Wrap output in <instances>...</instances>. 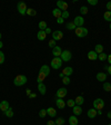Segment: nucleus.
<instances>
[{"label": "nucleus", "instance_id": "22", "mask_svg": "<svg viewBox=\"0 0 111 125\" xmlns=\"http://www.w3.org/2000/svg\"><path fill=\"white\" fill-rule=\"evenodd\" d=\"M87 115H88V117L89 118H94V117L97 116V109H94V108H90L88 111V113H87Z\"/></svg>", "mask_w": 111, "mask_h": 125}, {"label": "nucleus", "instance_id": "54", "mask_svg": "<svg viewBox=\"0 0 111 125\" xmlns=\"http://www.w3.org/2000/svg\"><path fill=\"white\" fill-rule=\"evenodd\" d=\"M59 77H61V78H63V77H65V76H63V74H62V73H60V74H59Z\"/></svg>", "mask_w": 111, "mask_h": 125}, {"label": "nucleus", "instance_id": "26", "mask_svg": "<svg viewBox=\"0 0 111 125\" xmlns=\"http://www.w3.org/2000/svg\"><path fill=\"white\" fill-rule=\"evenodd\" d=\"M46 77H47V76L44 75V74H42L41 72H39L38 77H37V82H38V84L39 83H43V81L46 79Z\"/></svg>", "mask_w": 111, "mask_h": 125}, {"label": "nucleus", "instance_id": "45", "mask_svg": "<svg viewBox=\"0 0 111 125\" xmlns=\"http://www.w3.org/2000/svg\"><path fill=\"white\" fill-rule=\"evenodd\" d=\"M107 9H108V11H111V1L107 3Z\"/></svg>", "mask_w": 111, "mask_h": 125}, {"label": "nucleus", "instance_id": "7", "mask_svg": "<svg viewBox=\"0 0 111 125\" xmlns=\"http://www.w3.org/2000/svg\"><path fill=\"white\" fill-rule=\"evenodd\" d=\"M76 25V27H83V23H85V19L82 18V16H77L72 21Z\"/></svg>", "mask_w": 111, "mask_h": 125}, {"label": "nucleus", "instance_id": "56", "mask_svg": "<svg viewBox=\"0 0 111 125\" xmlns=\"http://www.w3.org/2000/svg\"><path fill=\"white\" fill-rule=\"evenodd\" d=\"M1 38H2V35H1V32H0V42H1Z\"/></svg>", "mask_w": 111, "mask_h": 125}, {"label": "nucleus", "instance_id": "52", "mask_svg": "<svg viewBox=\"0 0 111 125\" xmlns=\"http://www.w3.org/2000/svg\"><path fill=\"white\" fill-rule=\"evenodd\" d=\"M107 116H108V118H110V120H111V111H109V112H108Z\"/></svg>", "mask_w": 111, "mask_h": 125}, {"label": "nucleus", "instance_id": "16", "mask_svg": "<svg viewBox=\"0 0 111 125\" xmlns=\"http://www.w3.org/2000/svg\"><path fill=\"white\" fill-rule=\"evenodd\" d=\"M37 38H38V40H40V42H42V40H44V39L47 38V34L44 30H39L38 34H37Z\"/></svg>", "mask_w": 111, "mask_h": 125}, {"label": "nucleus", "instance_id": "49", "mask_svg": "<svg viewBox=\"0 0 111 125\" xmlns=\"http://www.w3.org/2000/svg\"><path fill=\"white\" fill-rule=\"evenodd\" d=\"M47 125H56V123H54V121H49L47 123Z\"/></svg>", "mask_w": 111, "mask_h": 125}, {"label": "nucleus", "instance_id": "15", "mask_svg": "<svg viewBox=\"0 0 111 125\" xmlns=\"http://www.w3.org/2000/svg\"><path fill=\"white\" fill-rule=\"evenodd\" d=\"M62 74H63V76H68V77H69L70 75H72L73 74V68L70 67V66L65 67V69L62 70Z\"/></svg>", "mask_w": 111, "mask_h": 125}, {"label": "nucleus", "instance_id": "50", "mask_svg": "<svg viewBox=\"0 0 111 125\" xmlns=\"http://www.w3.org/2000/svg\"><path fill=\"white\" fill-rule=\"evenodd\" d=\"M107 60H108V62H109V64H110V65H111V54L108 56V58H107Z\"/></svg>", "mask_w": 111, "mask_h": 125}, {"label": "nucleus", "instance_id": "53", "mask_svg": "<svg viewBox=\"0 0 111 125\" xmlns=\"http://www.w3.org/2000/svg\"><path fill=\"white\" fill-rule=\"evenodd\" d=\"M97 114H98V115H101V114H102V111H97Z\"/></svg>", "mask_w": 111, "mask_h": 125}, {"label": "nucleus", "instance_id": "30", "mask_svg": "<svg viewBox=\"0 0 111 125\" xmlns=\"http://www.w3.org/2000/svg\"><path fill=\"white\" fill-rule=\"evenodd\" d=\"M39 29H40V30H46L47 28H48V26H47V22L46 21H40V22H39Z\"/></svg>", "mask_w": 111, "mask_h": 125}, {"label": "nucleus", "instance_id": "24", "mask_svg": "<svg viewBox=\"0 0 111 125\" xmlns=\"http://www.w3.org/2000/svg\"><path fill=\"white\" fill-rule=\"evenodd\" d=\"M52 15L56 17V18H61V15H62V11L60 10V9H58V8H56V9H53L52 10Z\"/></svg>", "mask_w": 111, "mask_h": 125}, {"label": "nucleus", "instance_id": "17", "mask_svg": "<svg viewBox=\"0 0 111 125\" xmlns=\"http://www.w3.org/2000/svg\"><path fill=\"white\" fill-rule=\"evenodd\" d=\"M96 77H97V81H99V82L107 81V74L106 73H102V72H100V73L97 74Z\"/></svg>", "mask_w": 111, "mask_h": 125}, {"label": "nucleus", "instance_id": "27", "mask_svg": "<svg viewBox=\"0 0 111 125\" xmlns=\"http://www.w3.org/2000/svg\"><path fill=\"white\" fill-rule=\"evenodd\" d=\"M94 52H97V54H102V52H103V46H102V45H96V47H94Z\"/></svg>", "mask_w": 111, "mask_h": 125}, {"label": "nucleus", "instance_id": "18", "mask_svg": "<svg viewBox=\"0 0 111 125\" xmlns=\"http://www.w3.org/2000/svg\"><path fill=\"white\" fill-rule=\"evenodd\" d=\"M40 72H41L42 74H44L46 76H49V74H50V67L48 65H42L41 68H40Z\"/></svg>", "mask_w": 111, "mask_h": 125}, {"label": "nucleus", "instance_id": "38", "mask_svg": "<svg viewBox=\"0 0 111 125\" xmlns=\"http://www.w3.org/2000/svg\"><path fill=\"white\" fill-rule=\"evenodd\" d=\"M103 89L106 92H111V84L110 83H103Z\"/></svg>", "mask_w": 111, "mask_h": 125}, {"label": "nucleus", "instance_id": "44", "mask_svg": "<svg viewBox=\"0 0 111 125\" xmlns=\"http://www.w3.org/2000/svg\"><path fill=\"white\" fill-rule=\"evenodd\" d=\"M57 22L59 23V25H61V23L65 22V19H62V18H58V19H57Z\"/></svg>", "mask_w": 111, "mask_h": 125}, {"label": "nucleus", "instance_id": "4", "mask_svg": "<svg viewBox=\"0 0 111 125\" xmlns=\"http://www.w3.org/2000/svg\"><path fill=\"white\" fill-rule=\"evenodd\" d=\"M104 107V101L102 98H96L93 101V108L97 111H101Z\"/></svg>", "mask_w": 111, "mask_h": 125}, {"label": "nucleus", "instance_id": "2", "mask_svg": "<svg viewBox=\"0 0 111 125\" xmlns=\"http://www.w3.org/2000/svg\"><path fill=\"white\" fill-rule=\"evenodd\" d=\"M75 34L79 38H83V37H85L88 35V29L85 28V27H77L75 29Z\"/></svg>", "mask_w": 111, "mask_h": 125}, {"label": "nucleus", "instance_id": "29", "mask_svg": "<svg viewBox=\"0 0 111 125\" xmlns=\"http://www.w3.org/2000/svg\"><path fill=\"white\" fill-rule=\"evenodd\" d=\"M103 18L106 21H110L111 22V11H108L107 10L106 12L103 13Z\"/></svg>", "mask_w": 111, "mask_h": 125}, {"label": "nucleus", "instance_id": "40", "mask_svg": "<svg viewBox=\"0 0 111 125\" xmlns=\"http://www.w3.org/2000/svg\"><path fill=\"white\" fill-rule=\"evenodd\" d=\"M3 62H5V54L0 50V65H2Z\"/></svg>", "mask_w": 111, "mask_h": 125}, {"label": "nucleus", "instance_id": "14", "mask_svg": "<svg viewBox=\"0 0 111 125\" xmlns=\"http://www.w3.org/2000/svg\"><path fill=\"white\" fill-rule=\"evenodd\" d=\"M38 91L41 95H46L47 93V86L44 85V83H39L38 84Z\"/></svg>", "mask_w": 111, "mask_h": 125}, {"label": "nucleus", "instance_id": "32", "mask_svg": "<svg viewBox=\"0 0 111 125\" xmlns=\"http://www.w3.org/2000/svg\"><path fill=\"white\" fill-rule=\"evenodd\" d=\"M26 15H28V16H36L37 15V11L34 10V9H32V8H28V9H27Z\"/></svg>", "mask_w": 111, "mask_h": 125}, {"label": "nucleus", "instance_id": "34", "mask_svg": "<svg viewBox=\"0 0 111 125\" xmlns=\"http://www.w3.org/2000/svg\"><path fill=\"white\" fill-rule=\"evenodd\" d=\"M66 27H67L68 30H75L77 27H76V25L73 22H68L67 25H66Z\"/></svg>", "mask_w": 111, "mask_h": 125}, {"label": "nucleus", "instance_id": "1", "mask_svg": "<svg viewBox=\"0 0 111 125\" xmlns=\"http://www.w3.org/2000/svg\"><path fill=\"white\" fill-rule=\"evenodd\" d=\"M27 81H28V78L25 75H18V76H16L15 79H13V84L16 86H23L27 83Z\"/></svg>", "mask_w": 111, "mask_h": 125}, {"label": "nucleus", "instance_id": "12", "mask_svg": "<svg viewBox=\"0 0 111 125\" xmlns=\"http://www.w3.org/2000/svg\"><path fill=\"white\" fill-rule=\"evenodd\" d=\"M9 102L8 101H2V102H0V111L1 112H3L5 113L6 111H7L8 108H9Z\"/></svg>", "mask_w": 111, "mask_h": 125}, {"label": "nucleus", "instance_id": "35", "mask_svg": "<svg viewBox=\"0 0 111 125\" xmlns=\"http://www.w3.org/2000/svg\"><path fill=\"white\" fill-rule=\"evenodd\" d=\"M66 104H67V106H69V107H75L76 106V102L73 101V99H68L67 101V103H66Z\"/></svg>", "mask_w": 111, "mask_h": 125}, {"label": "nucleus", "instance_id": "19", "mask_svg": "<svg viewBox=\"0 0 111 125\" xmlns=\"http://www.w3.org/2000/svg\"><path fill=\"white\" fill-rule=\"evenodd\" d=\"M72 109H73V115H76V116H79V115L82 114V107L81 106L76 105L75 107H72Z\"/></svg>", "mask_w": 111, "mask_h": 125}, {"label": "nucleus", "instance_id": "23", "mask_svg": "<svg viewBox=\"0 0 111 125\" xmlns=\"http://www.w3.org/2000/svg\"><path fill=\"white\" fill-rule=\"evenodd\" d=\"M78 118L76 115H72V116L69 117V125H78Z\"/></svg>", "mask_w": 111, "mask_h": 125}, {"label": "nucleus", "instance_id": "58", "mask_svg": "<svg viewBox=\"0 0 111 125\" xmlns=\"http://www.w3.org/2000/svg\"><path fill=\"white\" fill-rule=\"evenodd\" d=\"M108 125H111V124H108Z\"/></svg>", "mask_w": 111, "mask_h": 125}, {"label": "nucleus", "instance_id": "46", "mask_svg": "<svg viewBox=\"0 0 111 125\" xmlns=\"http://www.w3.org/2000/svg\"><path fill=\"white\" fill-rule=\"evenodd\" d=\"M104 68H106V69L108 70L109 75H111V65H110V66H106V67H104Z\"/></svg>", "mask_w": 111, "mask_h": 125}, {"label": "nucleus", "instance_id": "43", "mask_svg": "<svg viewBox=\"0 0 111 125\" xmlns=\"http://www.w3.org/2000/svg\"><path fill=\"white\" fill-rule=\"evenodd\" d=\"M49 47H51V48H54V47H56V40L51 39V40L49 42Z\"/></svg>", "mask_w": 111, "mask_h": 125}, {"label": "nucleus", "instance_id": "60", "mask_svg": "<svg viewBox=\"0 0 111 125\" xmlns=\"http://www.w3.org/2000/svg\"><path fill=\"white\" fill-rule=\"evenodd\" d=\"M110 93H111V92H110Z\"/></svg>", "mask_w": 111, "mask_h": 125}, {"label": "nucleus", "instance_id": "5", "mask_svg": "<svg viewBox=\"0 0 111 125\" xmlns=\"http://www.w3.org/2000/svg\"><path fill=\"white\" fill-rule=\"evenodd\" d=\"M60 58L62 59V62H70L72 58V54L70 50H62Z\"/></svg>", "mask_w": 111, "mask_h": 125}, {"label": "nucleus", "instance_id": "47", "mask_svg": "<svg viewBox=\"0 0 111 125\" xmlns=\"http://www.w3.org/2000/svg\"><path fill=\"white\" fill-rule=\"evenodd\" d=\"M44 31H46V34H47V35H48V34H52L51 29H50L49 27H48V28H47V29H46V30H44Z\"/></svg>", "mask_w": 111, "mask_h": 125}, {"label": "nucleus", "instance_id": "8", "mask_svg": "<svg viewBox=\"0 0 111 125\" xmlns=\"http://www.w3.org/2000/svg\"><path fill=\"white\" fill-rule=\"evenodd\" d=\"M67 94H68L67 88H65V87H61V88H59L57 91V93H56V97H57V98H63V97H65Z\"/></svg>", "mask_w": 111, "mask_h": 125}, {"label": "nucleus", "instance_id": "41", "mask_svg": "<svg viewBox=\"0 0 111 125\" xmlns=\"http://www.w3.org/2000/svg\"><path fill=\"white\" fill-rule=\"evenodd\" d=\"M61 18H62V19H67V18H69V12H68V10H67V11H62Z\"/></svg>", "mask_w": 111, "mask_h": 125}, {"label": "nucleus", "instance_id": "25", "mask_svg": "<svg viewBox=\"0 0 111 125\" xmlns=\"http://www.w3.org/2000/svg\"><path fill=\"white\" fill-rule=\"evenodd\" d=\"M76 102V105H78V106H81V105L85 103V98H83L82 96H77L75 99Z\"/></svg>", "mask_w": 111, "mask_h": 125}, {"label": "nucleus", "instance_id": "48", "mask_svg": "<svg viewBox=\"0 0 111 125\" xmlns=\"http://www.w3.org/2000/svg\"><path fill=\"white\" fill-rule=\"evenodd\" d=\"M36 96H37V95H36V94H34V93H31L30 95H29V98H34V97H36Z\"/></svg>", "mask_w": 111, "mask_h": 125}, {"label": "nucleus", "instance_id": "31", "mask_svg": "<svg viewBox=\"0 0 111 125\" xmlns=\"http://www.w3.org/2000/svg\"><path fill=\"white\" fill-rule=\"evenodd\" d=\"M5 115H6L7 117H9V118H11V117L13 116V111H12V108H11V107H9V108H8L7 111L5 112Z\"/></svg>", "mask_w": 111, "mask_h": 125}, {"label": "nucleus", "instance_id": "51", "mask_svg": "<svg viewBox=\"0 0 111 125\" xmlns=\"http://www.w3.org/2000/svg\"><path fill=\"white\" fill-rule=\"evenodd\" d=\"M26 94H27V95H28V96H29V95H30V94H31V89L27 88V91H26Z\"/></svg>", "mask_w": 111, "mask_h": 125}, {"label": "nucleus", "instance_id": "37", "mask_svg": "<svg viewBox=\"0 0 111 125\" xmlns=\"http://www.w3.org/2000/svg\"><path fill=\"white\" fill-rule=\"evenodd\" d=\"M39 116L41 117V118H43V117L47 116V109L44 108H41L40 111H39Z\"/></svg>", "mask_w": 111, "mask_h": 125}, {"label": "nucleus", "instance_id": "55", "mask_svg": "<svg viewBox=\"0 0 111 125\" xmlns=\"http://www.w3.org/2000/svg\"><path fill=\"white\" fill-rule=\"evenodd\" d=\"M2 47H3V44H2V42H0V49H1Z\"/></svg>", "mask_w": 111, "mask_h": 125}, {"label": "nucleus", "instance_id": "33", "mask_svg": "<svg viewBox=\"0 0 111 125\" xmlns=\"http://www.w3.org/2000/svg\"><path fill=\"white\" fill-rule=\"evenodd\" d=\"M107 58H108V55L104 54V52H102V54H99V55H98V59L101 60V62H104V60H107Z\"/></svg>", "mask_w": 111, "mask_h": 125}, {"label": "nucleus", "instance_id": "13", "mask_svg": "<svg viewBox=\"0 0 111 125\" xmlns=\"http://www.w3.org/2000/svg\"><path fill=\"white\" fill-rule=\"evenodd\" d=\"M56 105H57V107L58 108H60V109H63L66 107V102L63 101L62 98H57L56 99Z\"/></svg>", "mask_w": 111, "mask_h": 125}, {"label": "nucleus", "instance_id": "10", "mask_svg": "<svg viewBox=\"0 0 111 125\" xmlns=\"http://www.w3.org/2000/svg\"><path fill=\"white\" fill-rule=\"evenodd\" d=\"M62 37H63V34H62V31L61 30H56L52 32V39L53 40H61Z\"/></svg>", "mask_w": 111, "mask_h": 125}, {"label": "nucleus", "instance_id": "59", "mask_svg": "<svg viewBox=\"0 0 111 125\" xmlns=\"http://www.w3.org/2000/svg\"><path fill=\"white\" fill-rule=\"evenodd\" d=\"M110 84H111V82H110Z\"/></svg>", "mask_w": 111, "mask_h": 125}, {"label": "nucleus", "instance_id": "9", "mask_svg": "<svg viewBox=\"0 0 111 125\" xmlns=\"http://www.w3.org/2000/svg\"><path fill=\"white\" fill-rule=\"evenodd\" d=\"M57 8L60 9L61 11H67L68 3L65 2V1H62V0H59V1H57Z\"/></svg>", "mask_w": 111, "mask_h": 125}, {"label": "nucleus", "instance_id": "6", "mask_svg": "<svg viewBox=\"0 0 111 125\" xmlns=\"http://www.w3.org/2000/svg\"><path fill=\"white\" fill-rule=\"evenodd\" d=\"M17 9H18V12L23 16V15H26L28 7H27V5L25 2H18V5H17Z\"/></svg>", "mask_w": 111, "mask_h": 125}, {"label": "nucleus", "instance_id": "11", "mask_svg": "<svg viewBox=\"0 0 111 125\" xmlns=\"http://www.w3.org/2000/svg\"><path fill=\"white\" fill-rule=\"evenodd\" d=\"M61 52H62V49L60 46H56L54 48H52V55H53L54 57H60Z\"/></svg>", "mask_w": 111, "mask_h": 125}, {"label": "nucleus", "instance_id": "36", "mask_svg": "<svg viewBox=\"0 0 111 125\" xmlns=\"http://www.w3.org/2000/svg\"><path fill=\"white\" fill-rule=\"evenodd\" d=\"M88 7H85V6H82V7L80 8V13L81 15H87V13H88Z\"/></svg>", "mask_w": 111, "mask_h": 125}, {"label": "nucleus", "instance_id": "20", "mask_svg": "<svg viewBox=\"0 0 111 125\" xmlns=\"http://www.w3.org/2000/svg\"><path fill=\"white\" fill-rule=\"evenodd\" d=\"M47 114L49 115L50 117H56L57 116V111H56L53 107H48V108H47Z\"/></svg>", "mask_w": 111, "mask_h": 125}, {"label": "nucleus", "instance_id": "57", "mask_svg": "<svg viewBox=\"0 0 111 125\" xmlns=\"http://www.w3.org/2000/svg\"><path fill=\"white\" fill-rule=\"evenodd\" d=\"M109 27H110V29H111V22H110V26H109Z\"/></svg>", "mask_w": 111, "mask_h": 125}, {"label": "nucleus", "instance_id": "42", "mask_svg": "<svg viewBox=\"0 0 111 125\" xmlns=\"http://www.w3.org/2000/svg\"><path fill=\"white\" fill-rule=\"evenodd\" d=\"M88 3L91 6H96L98 5V0H88Z\"/></svg>", "mask_w": 111, "mask_h": 125}, {"label": "nucleus", "instance_id": "3", "mask_svg": "<svg viewBox=\"0 0 111 125\" xmlns=\"http://www.w3.org/2000/svg\"><path fill=\"white\" fill-rule=\"evenodd\" d=\"M50 66H51L53 69H59L62 66V59L60 57H54L53 59L50 62Z\"/></svg>", "mask_w": 111, "mask_h": 125}, {"label": "nucleus", "instance_id": "39", "mask_svg": "<svg viewBox=\"0 0 111 125\" xmlns=\"http://www.w3.org/2000/svg\"><path fill=\"white\" fill-rule=\"evenodd\" d=\"M62 83L65 84V85H69V84H70V77L65 76V77L62 78Z\"/></svg>", "mask_w": 111, "mask_h": 125}, {"label": "nucleus", "instance_id": "28", "mask_svg": "<svg viewBox=\"0 0 111 125\" xmlns=\"http://www.w3.org/2000/svg\"><path fill=\"white\" fill-rule=\"evenodd\" d=\"M65 118L63 117H57L56 118V121H54V123H56V125H65Z\"/></svg>", "mask_w": 111, "mask_h": 125}, {"label": "nucleus", "instance_id": "21", "mask_svg": "<svg viewBox=\"0 0 111 125\" xmlns=\"http://www.w3.org/2000/svg\"><path fill=\"white\" fill-rule=\"evenodd\" d=\"M88 58L90 60H97L98 59V54H97L94 50H90L88 52Z\"/></svg>", "mask_w": 111, "mask_h": 125}]
</instances>
